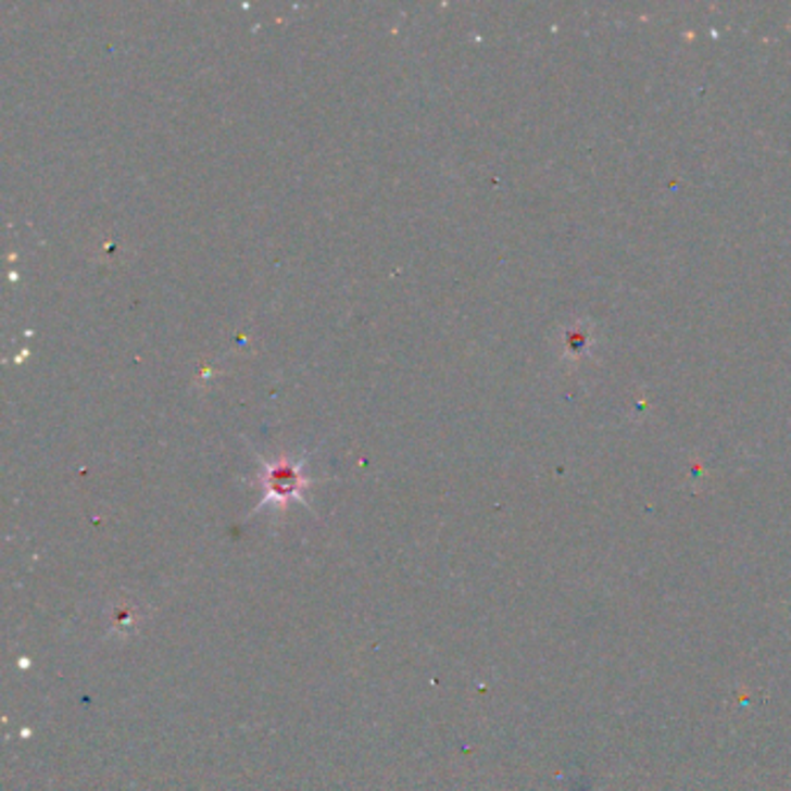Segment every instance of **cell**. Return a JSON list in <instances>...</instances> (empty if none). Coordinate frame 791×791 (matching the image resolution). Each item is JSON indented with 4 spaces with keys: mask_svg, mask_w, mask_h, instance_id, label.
Here are the masks:
<instances>
[{
    "mask_svg": "<svg viewBox=\"0 0 791 791\" xmlns=\"http://www.w3.org/2000/svg\"><path fill=\"white\" fill-rule=\"evenodd\" d=\"M261 484L265 488V497L255 511H261L267 504L284 508L290 502H302V490L312 484V480L304 476L300 462L279 460L265 464Z\"/></svg>",
    "mask_w": 791,
    "mask_h": 791,
    "instance_id": "cell-1",
    "label": "cell"
}]
</instances>
